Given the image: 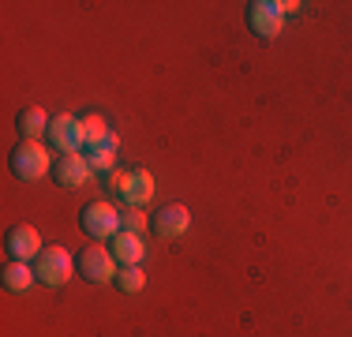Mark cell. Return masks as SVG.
<instances>
[{"mask_svg": "<svg viewBox=\"0 0 352 337\" xmlns=\"http://www.w3.org/2000/svg\"><path fill=\"white\" fill-rule=\"evenodd\" d=\"M296 0H251L248 4V27L255 38H278L285 27V15L296 12Z\"/></svg>", "mask_w": 352, "mask_h": 337, "instance_id": "1", "label": "cell"}, {"mask_svg": "<svg viewBox=\"0 0 352 337\" xmlns=\"http://www.w3.org/2000/svg\"><path fill=\"white\" fill-rule=\"evenodd\" d=\"M8 165H12V176L23 180V184H34V180H41V176H49V168H53L49 150L41 146V139H23L19 146L12 150Z\"/></svg>", "mask_w": 352, "mask_h": 337, "instance_id": "2", "label": "cell"}, {"mask_svg": "<svg viewBox=\"0 0 352 337\" xmlns=\"http://www.w3.org/2000/svg\"><path fill=\"white\" fill-rule=\"evenodd\" d=\"M79 229L87 232L90 240H113V236L124 229L120 210H116L113 202H105V199L87 202V206L79 210Z\"/></svg>", "mask_w": 352, "mask_h": 337, "instance_id": "3", "label": "cell"}, {"mask_svg": "<svg viewBox=\"0 0 352 337\" xmlns=\"http://www.w3.org/2000/svg\"><path fill=\"white\" fill-rule=\"evenodd\" d=\"M34 274H38L41 285H49V289H60V285L72 281L75 259L68 255V248H60V243H53V248H41V255L34 259Z\"/></svg>", "mask_w": 352, "mask_h": 337, "instance_id": "4", "label": "cell"}, {"mask_svg": "<svg viewBox=\"0 0 352 337\" xmlns=\"http://www.w3.org/2000/svg\"><path fill=\"white\" fill-rule=\"evenodd\" d=\"M4 251H8V263H30V259L41 255V232L27 221L12 225L4 236Z\"/></svg>", "mask_w": 352, "mask_h": 337, "instance_id": "5", "label": "cell"}, {"mask_svg": "<svg viewBox=\"0 0 352 337\" xmlns=\"http://www.w3.org/2000/svg\"><path fill=\"white\" fill-rule=\"evenodd\" d=\"M116 259H113V251L109 248H82V255H79V274L87 277L90 285H109V281H116Z\"/></svg>", "mask_w": 352, "mask_h": 337, "instance_id": "6", "label": "cell"}, {"mask_svg": "<svg viewBox=\"0 0 352 337\" xmlns=\"http://www.w3.org/2000/svg\"><path fill=\"white\" fill-rule=\"evenodd\" d=\"M49 142H53V150H60V154H79V150H82V124H79V116L56 113L53 124H49Z\"/></svg>", "mask_w": 352, "mask_h": 337, "instance_id": "7", "label": "cell"}, {"mask_svg": "<svg viewBox=\"0 0 352 337\" xmlns=\"http://www.w3.org/2000/svg\"><path fill=\"white\" fill-rule=\"evenodd\" d=\"M188 225H191V210L184 206V202H165V206L150 217V229L162 236V240H176V236H184V232H188Z\"/></svg>", "mask_w": 352, "mask_h": 337, "instance_id": "8", "label": "cell"}, {"mask_svg": "<svg viewBox=\"0 0 352 337\" xmlns=\"http://www.w3.org/2000/svg\"><path fill=\"white\" fill-rule=\"evenodd\" d=\"M90 173H94V168H90V162H87V154H60L53 162V180L60 184V188H82V184L90 180Z\"/></svg>", "mask_w": 352, "mask_h": 337, "instance_id": "9", "label": "cell"}, {"mask_svg": "<svg viewBox=\"0 0 352 337\" xmlns=\"http://www.w3.org/2000/svg\"><path fill=\"white\" fill-rule=\"evenodd\" d=\"M142 255H146V243H142V232H128L120 229L113 236V259L120 266H139Z\"/></svg>", "mask_w": 352, "mask_h": 337, "instance_id": "10", "label": "cell"}, {"mask_svg": "<svg viewBox=\"0 0 352 337\" xmlns=\"http://www.w3.org/2000/svg\"><path fill=\"white\" fill-rule=\"evenodd\" d=\"M87 154V162L94 173H113L116 168V154H120V139H116V131H109L98 146H90V150H82Z\"/></svg>", "mask_w": 352, "mask_h": 337, "instance_id": "11", "label": "cell"}, {"mask_svg": "<svg viewBox=\"0 0 352 337\" xmlns=\"http://www.w3.org/2000/svg\"><path fill=\"white\" fill-rule=\"evenodd\" d=\"M154 176L146 173V168H131V180H128V188H124V202L128 206H146L150 199H154Z\"/></svg>", "mask_w": 352, "mask_h": 337, "instance_id": "12", "label": "cell"}, {"mask_svg": "<svg viewBox=\"0 0 352 337\" xmlns=\"http://www.w3.org/2000/svg\"><path fill=\"white\" fill-rule=\"evenodd\" d=\"M15 128H19L23 139H41V135H49V116L41 105H27L19 109V116H15Z\"/></svg>", "mask_w": 352, "mask_h": 337, "instance_id": "13", "label": "cell"}, {"mask_svg": "<svg viewBox=\"0 0 352 337\" xmlns=\"http://www.w3.org/2000/svg\"><path fill=\"white\" fill-rule=\"evenodd\" d=\"M0 281H4L8 292H27L30 285L38 281V274H34L30 263H8L4 270H0Z\"/></svg>", "mask_w": 352, "mask_h": 337, "instance_id": "14", "label": "cell"}, {"mask_svg": "<svg viewBox=\"0 0 352 337\" xmlns=\"http://www.w3.org/2000/svg\"><path fill=\"white\" fill-rule=\"evenodd\" d=\"M79 124H82V150H90V146H98V142L109 135V124H105V116L102 113H87V116H79Z\"/></svg>", "mask_w": 352, "mask_h": 337, "instance_id": "15", "label": "cell"}, {"mask_svg": "<svg viewBox=\"0 0 352 337\" xmlns=\"http://www.w3.org/2000/svg\"><path fill=\"white\" fill-rule=\"evenodd\" d=\"M113 285L120 292H142V289H146V274H142L139 266H120V270H116V281Z\"/></svg>", "mask_w": 352, "mask_h": 337, "instance_id": "16", "label": "cell"}, {"mask_svg": "<svg viewBox=\"0 0 352 337\" xmlns=\"http://www.w3.org/2000/svg\"><path fill=\"white\" fill-rule=\"evenodd\" d=\"M120 221H124V229H128V232H139L142 225H146V214H142V206H128L120 214Z\"/></svg>", "mask_w": 352, "mask_h": 337, "instance_id": "17", "label": "cell"}, {"mask_svg": "<svg viewBox=\"0 0 352 337\" xmlns=\"http://www.w3.org/2000/svg\"><path fill=\"white\" fill-rule=\"evenodd\" d=\"M128 180H131V173H128V168H113V173H109V191H116V195H124V188H128Z\"/></svg>", "mask_w": 352, "mask_h": 337, "instance_id": "18", "label": "cell"}]
</instances>
